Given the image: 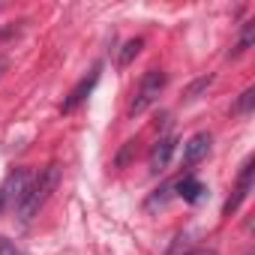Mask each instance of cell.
Listing matches in <instances>:
<instances>
[{
  "label": "cell",
  "instance_id": "cell-1",
  "mask_svg": "<svg viewBox=\"0 0 255 255\" xmlns=\"http://www.w3.org/2000/svg\"><path fill=\"white\" fill-rule=\"evenodd\" d=\"M57 180H60V168H57V165H48V168H42L39 174H33V183H30L24 201L15 207V213L21 216V222H30V219L45 207V201H48L51 192L57 189Z\"/></svg>",
  "mask_w": 255,
  "mask_h": 255
},
{
  "label": "cell",
  "instance_id": "cell-2",
  "mask_svg": "<svg viewBox=\"0 0 255 255\" xmlns=\"http://www.w3.org/2000/svg\"><path fill=\"white\" fill-rule=\"evenodd\" d=\"M165 81H168V75H165L162 69H147V72H144V78L138 81L135 93H132V102H129V117L144 114V111H147V108L159 99V93L165 90Z\"/></svg>",
  "mask_w": 255,
  "mask_h": 255
},
{
  "label": "cell",
  "instance_id": "cell-3",
  "mask_svg": "<svg viewBox=\"0 0 255 255\" xmlns=\"http://www.w3.org/2000/svg\"><path fill=\"white\" fill-rule=\"evenodd\" d=\"M252 177H255V162H252V159H246V162H243V168H240V177H237V183H234V192H231V198H228V201H225V207H222V213H225V216L237 213V207L249 198V192H252Z\"/></svg>",
  "mask_w": 255,
  "mask_h": 255
},
{
  "label": "cell",
  "instance_id": "cell-4",
  "mask_svg": "<svg viewBox=\"0 0 255 255\" xmlns=\"http://www.w3.org/2000/svg\"><path fill=\"white\" fill-rule=\"evenodd\" d=\"M99 72H102V66L96 63V66H93V69H90V72H87V75L72 87V93H69V96H66V102H63V114L75 111V108H78V105L93 93V87H96V81H99Z\"/></svg>",
  "mask_w": 255,
  "mask_h": 255
},
{
  "label": "cell",
  "instance_id": "cell-5",
  "mask_svg": "<svg viewBox=\"0 0 255 255\" xmlns=\"http://www.w3.org/2000/svg\"><path fill=\"white\" fill-rule=\"evenodd\" d=\"M210 144H213L210 132H198V135H192V138L183 144V165H186V168L198 165V162L210 153Z\"/></svg>",
  "mask_w": 255,
  "mask_h": 255
},
{
  "label": "cell",
  "instance_id": "cell-6",
  "mask_svg": "<svg viewBox=\"0 0 255 255\" xmlns=\"http://www.w3.org/2000/svg\"><path fill=\"white\" fill-rule=\"evenodd\" d=\"M30 183H33V174L30 171H24V168H18L12 177H9V183H6V192H3V198L12 204V207H18L21 201H24V195H27V189H30Z\"/></svg>",
  "mask_w": 255,
  "mask_h": 255
},
{
  "label": "cell",
  "instance_id": "cell-7",
  "mask_svg": "<svg viewBox=\"0 0 255 255\" xmlns=\"http://www.w3.org/2000/svg\"><path fill=\"white\" fill-rule=\"evenodd\" d=\"M174 147H177V138H174V135H165V138L156 141V147H153V153H150V171H153V174H159V171L168 168V162H171V156H174Z\"/></svg>",
  "mask_w": 255,
  "mask_h": 255
},
{
  "label": "cell",
  "instance_id": "cell-8",
  "mask_svg": "<svg viewBox=\"0 0 255 255\" xmlns=\"http://www.w3.org/2000/svg\"><path fill=\"white\" fill-rule=\"evenodd\" d=\"M174 189H177V195L186 201V204H198L201 198H204V183L198 180V177H192V174H186V177H180L177 183H174Z\"/></svg>",
  "mask_w": 255,
  "mask_h": 255
},
{
  "label": "cell",
  "instance_id": "cell-9",
  "mask_svg": "<svg viewBox=\"0 0 255 255\" xmlns=\"http://www.w3.org/2000/svg\"><path fill=\"white\" fill-rule=\"evenodd\" d=\"M141 45H144V39H129V42H126V45H123V51H120V66L129 63V60L141 51Z\"/></svg>",
  "mask_w": 255,
  "mask_h": 255
},
{
  "label": "cell",
  "instance_id": "cell-10",
  "mask_svg": "<svg viewBox=\"0 0 255 255\" xmlns=\"http://www.w3.org/2000/svg\"><path fill=\"white\" fill-rule=\"evenodd\" d=\"M252 33H255V21H246V27H243V36H240V42L234 45V54H243V51L252 45Z\"/></svg>",
  "mask_w": 255,
  "mask_h": 255
},
{
  "label": "cell",
  "instance_id": "cell-11",
  "mask_svg": "<svg viewBox=\"0 0 255 255\" xmlns=\"http://www.w3.org/2000/svg\"><path fill=\"white\" fill-rule=\"evenodd\" d=\"M210 81H213V75H204V78H198V81H195V84L186 90V99H195V96H198V93H201V90H204Z\"/></svg>",
  "mask_w": 255,
  "mask_h": 255
},
{
  "label": "cell",
  "instance_id": "cell-12",
  "mask_svg": "<svg viewBox=\"0 0 255 255\" xmlns=\"http://www.w3.org/2000/svg\"><path fill=\"white\" fill-rule=\"evenodd\" d=\"M252 99H255V90H252V87H249V90H243V96H240V102H237V111H240V114H249Z\"/></svg>",
  "mask_w": 255,
  "mask_h": 255
},
{
  "label": "cell",
  "instance_id": "cell-13",
  "mask_svg": "<svg viewBox=\"0 0 255 255\" xmlns=\"http://www.w3.org/2000/svg\"><path fill=\"white\" fill-rule=\"evenodd\" d=\"M0 255H27L24 249H18L12 240H6V237H0Z\"/></svg>",
  "mask_w": 255,
  "mask_h": 255
},
{
  "label": "cell",
  "instance_id": "cell-14",
  "mask_svg": "<svg viewBox=\"0 0 255 255\" xmlns=\"http://www.w3.org/2000/svg\"><path fill=\"white\" fill-rule=\"evenodd\" d=\"M183 255H216V249H192V252H183Z\"/></svg>",
  "mask_w": 255,
  "mask_h": 255
},
{
  "label": "cell",
  "instance_id": "cell-15",
  "mask_svg": "<svg viewBox=\"0 0 255 255\" xmlns=\"http://www.w3.org/2000/svg\"><path fill=\"white\" fill-rule=\"evenodd\" d=\"M6 72V57H0V75Z\"/></svg>",
  "mask_w": 255,
  "mask_h": 255
},
{
  "label": "cell",
  "instance_id": "cell-16",
  "mask_svg": "<svg viewBox=\"0 0 255 255\" xmlns=\"http://www.w3.org/2000/svg\"><path fill=\"white\" fill-rule=\"evenodd\" d=\"M3 204H6V198H3V192H0V210H3Z\"/></svg>",
  "mask_w": 255,
  "mask_h": 255
}]
</instances>
